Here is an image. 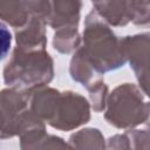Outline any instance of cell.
I'll return each mask as SVG.
<instances>
[{"label": "cell", "instance_id": "e0dca14e", "mask_svg": "<svg viewBox=\"0 0 150 150\" xmlns=\"http://www.w3.org/2000/svg\"><path fill=\"white\" fill-rule=\"evenodd\" d=\"M23 8L30 16H38L43 20H48L52 9L50 0H20Z\"/></svg>", "mask_w": 150, "mask_h": 150}, {"label": "cell", "instance_id": "277c9868", "mask_svg": "<svg viewBox=\"0 0 150 150\" xmlns=\"http://www.w3.org/2000/svg\"><path fill=\"white\" fill-rule=\"evenodd\" d=\"M105 121L116 129L129 130L145 123V102L141 88L122 83L109 93L104 110Z\"/></svg>", "mask_w": 150, "mask_h": 150}, {"label": "cell", "instance_id": "5bb4252c", "mask_svg": "<svg viewBox=\"0 0 150 150\" xmlns=\"http://www.w3.org/2000/svg\"><path fill=\"white\" fill-rule=\"evenodd\" d=\"M82 38L79 27H63L56 29L53 36V47L61 54H70L81 47Z\"/></svg>", "mask_w": 150, "mask_h": 150}, {"label": "cell", "instance_id": "30bf717a", "mask_svg": "<svg viewBox=\"0 0 150 150\" xmlns=\"http://www.w3.org/2000/svg\"><path fill=\"white\" fill-rule=\"evenodd\" d=\"M94 11L110 26L123 27L130 21L125 9L124 0H90Z\"/></svg>", "mask_w": 150, "mask_h": 150}, {"label": "cell", "instance_id": "4fadbf2b", "mask_svg": "<svg viewBox=\"0 0 150 150\" xmlns=\"http://www.w3.org/2000/svg\"><path fill=\"white\" fill-rule=\"evenodd\" d=\"M68 143L75 149H105V139L97 128H83L69 136Z\"/></svg>", "mask_w": 150, "mask_h": 150}, {"label": "cell", "instance_id": "9a60e30c", "mask_svg": "<svg viewBox=\"0 0 150 150\" xmlns=\"http://www.w3.org/2000/svg\"><path fill=\"white\" fill-rule=\"evenodd\" d=\"M89 94V102L91 109L95 112H102L105 110L107 101L109 96V88L102 77L94 79L88 86L84 87Z\"/></svg>", "mask_w": 150, "mask_h": 150}, {"label": "cell", "instance_id": "7c38bea8", "mask_svg": "<svg viewBox=\"0 0 150 150\" xmlns=\"http://www.w3.org/2000/svg\"><path fill=\"white\" fill-rule=\"evenodd\" d=\"M0 18L4 23L18 29L28 22L30 15L20 0H0Z\"/></svg>", "mask_w": 150, "mask_h": 150}, {"label": "cell", "instance_id": "7402d4cb", "mask_svg": "<svg viewBox=\"0 0 150 150\" xmlns=\"http://www.w3.org/2000/svg\"><path fill=\"white\" fill-rule=\"evenodd\" d=\"M145 114H146V120H145V125L150 124V101L145 102Z\"/></svg>", "mask_w": 150, "mask_h": 150}, {"label": "cell", "instance_id": "ba28073f", "mask_svg": "<svg viewBox=\"0 0 150 150\" xmlns=\"http://www.w3.org/2000/svg\"><path fill=\"white\" fill-rule=\"evenodd\" d=\"M52 9L47 25L54 30L63 27H79L82 0H50Z\"/></svg>", "mask_w": 150, "mask_h": 150}, {"label": "cell", "instance_id": "44dd1931", "mask_svg": "<svg viewBox=\"0 0 150 150\" xmlns=\"http://www.w3.org/2000/svg\"><path fill=\"white\" fill-rule=\"evenodd\" d=\"M2 27V59L6 56V53H7V48L11 47V41H12V36H11V33L6 29L4 22L1 25Z\"/></svg>", "mask_w": 150, "mask_h": 150}, {"label": "cell", "instance_id": "8992f818", "mask_svg": "<svg viewBox=\"0 0 150 150\" xmlns=\"http://www.w3.org/2000/svg\"><path fill=\"white\" fill-rule=\"evenodd\" d=\"M30 93L14 87L4 88L0 93L1 129L0 138L7 139L16 136L20 117L28 109Z\"/></svg>", "mask_w": 150, "mask_h": 150}, {"label": "cell", "instance_id": "2e32d148", "mask_svg": "<svg viewBox=\"0 0 150 150\" xmlns=\"http://www.w3.org/2000/svg\"><path fill=\"white\" fill-rule=\"evenodd\" d=\"M129 21L136 26H150V5L144 0H124Z\"/></svg>", "mask_w": 150, "mask_h": 150}, {"label": "cell", "instance_id": "ac0fdd59", "mask_svg": "<svg viewBox=\"0 0 150 150\" xmlns=\"http://www.w3.org/2000/svg\"><path fill=\"white\" fill-rule=\"evenodd\" d=\"M130 139L131 149H150V124L145 129H129L125 131Z\"/></svg>", "mask_w": 150, "mask_h": 150}, {"label": "cell", "instance_id": "9c48e42d", "mask_svg": "<svg viewBox=\"0 0 150 150\" xmlns=\"http://www.w3.org/2000/svg\"><path fill=\"white\" fill-rule=\"evenodd\" d=\"M46 20L38 16H30L28 22L23 27L15 29L16 46L23 49H46Z\"/></svg>", "mask_w": 150, "mask_h": 150}, {"label": "cell", "instance_id": "d6986e66", "mask_svg": "<svg viewBox=\"0 0 150 150\" xmlns=\"http://www.w3.org/2000/svg\"><path fill=\"white\" fill-rule=\"evenodd\" d=\"M105 149H116V150H122V149H131L130 145V139L127 132L124 134H116L111 137H109L105 141Z\"/></svg>", "mask_w": 150, "mask_h": 150}, {"label": "cell", "instance_id": "8fae6325", "mask_svg": "<svg viewBox=\"0 0 150 150\" xmlns=\"http://www.w3.org/2000/svg\"><path fill=\"white\" fill-rule=\"evenodd\" d=\"M94 73L96 71L93 64L90 63L83 48L80 47L73 53V56L70 59V63H69L70 77L73 79V81L81 83L83 87H86L95 79Z\"/></svg>", "mask_w": 150, "mask_h": 150}, {"label": "cell", "instance_id": "52a82bcc", "mask_svg": "<svg viewBox=\"0 0 150 150\" xmlns=\"http://www.w3.org/2000/svg\"><path fill=\"white\" fill-rule=\"evenodd\" d=\"M48 135L46 122L35 115L29 108L22 114L16 128V136L22 150L39 149V145Z\"/></svg>", "mask_w": 150, "mask_h": 150}, {"label": "cell", "instance_id": "6da1fadb", "mask_svg": "<svg viewBox=\"0 0 150 150\" xmlns=\"http://www.w3.org/2000/svg\"><path fill=\"white\" fill-rule=\"evenodd\" d=\"M29 109L48 125L61 131L75 130L90 121V102L73 90L42 86L30 91Z\"/></svg>", "mask_w": 150, "mask_h": 150}, {"label": "cell", "instance_id": "603a6c76", "mask_svg": "<svg viewBox=\"0 0 150 150\" xmlns=\"http://www.w3.org/2000/svg\"><path fill=\"white\" fill-rule=\"evenodd\" d=\"M144 1H145V2H148V4L150 5V0H144Z\"/></svg>", "mask_w": 150, "mask_h": 150}, {"label": "cell", "instance_id": "5b68a950", "mask_svg": "<svg viewBox=\"0 0 150 150\" xmlns=\"http://www.w3.org/2000/svg\"><path fill=\"white\" fill-rule=\"evenodd\" d=\"M121 42L138 87L150 97V32L127 35L121 39Z\"/></svg>", "mask_w": 150, "mask_h": 150}, {"label": "cell", "instance_id": "3957f363", "mask_svg": "<svg viewBox=\"0 0 150 150\" xmlns=\"http://www.w3.org/2000/svg\"><path fill=\"white\" fill-rule=\"evenodd\" d=\"M2 75L8 87L30 93L53 81L54 60L47 49H23L16 46L4 67Z\"/></svg>", "mask_w": 150, "mask_h": 150}, {"label": "cell", "instance_id": "7a4b0ae2", "mask_svg": "<svg viewBox=\"0 0 150 150\" xmlns=\"http://www.w3.org/2000/svg\"><path fill=\"white\" fill-rule=\"evenodd\" d=\"M94 9L84 20L82 48L97 74L116 70L127 63L121 39Z\"/></svg>", "mask_w": 150, "mask_h": 150}, {"label": "cell", "instance_id": "ffe728a7", "mask_svg": "<svg viewBox=\"0 0 150 150\" xmlns=\"http://www.w3.org/2000/svg\"><path fill=\"white\" fill-rule=\"evenodd\" d=\"M60 148H71V146L63 138L50 134H48L39 145V149H60Z\"/></svg>", "mask_w": 150, "mask_h": 150}]
</instances>
